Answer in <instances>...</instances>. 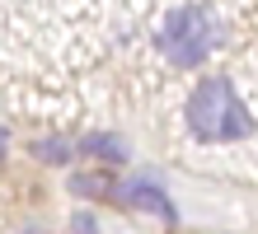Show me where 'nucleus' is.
I'll return each instance as SVG.
<instances>
[{
    "label": "nucleus",
    "mask_w": 258,
    "mask_h": 234,
    "mask_svg": "<svg viewBox=\"0 0 258 234\" xmlns=\"http://www.w3.org/2000/svg\"><path fill=\"white\" fill-rule=\"evenodd\" d=\"M75 229H80V234H94V220H89V215H75Z\"/></svg>",
    "instance_id": "0eeeda50"
},
{
    "label": "nucleus",
    "mask_w": 258,
    "mask_h": 234,
    "mask_svg": "<svg viewBox=\"0 0 258 234\" xmlns=\"http://www.w3.org/2000/svg\"><path fill=\"white\" fill-rule=\"evenodd\" d=\"M38 160H52V164H61L66 160V140H38Z\"/></svg>",
    "instance_id": "423d86ee"
},
{
    "label": "nucleus",
    "mask_w": 258,
    "mask_h": 234,
    "mask_svg": "<svg viewBox=\"0 0 258 234\" xmlns=\"http://www.w3.org/2000/svg\"><path fill=\"white\" fill-rule=\"evenodd\" d=\"M188 122L202 140H235L249 136V108L235 99L230 80H202L188 99Z\"/></svg>",
    "instance_id": "f257e3e1"
},
{
    "label": "nucleus",
    "mask_w": 258,
    "mask_h": 234,
    "mask_svg": "<svg viewBox=\"0 0 258 234\" xmlns=\"http://www.w3.org/2000/svg\"><path fill=\"white\" fill-rule=\"evenodd\" d=\"M85 150L89 154H99V160H127V145H122V140H117V136H85Z\"/></svg>",
    "instance_id": "20e7f679"
},
{
    "label": "nucleus",
    "mask_w": 258,
    "mask_h": 234,
    "mask_svg": "<svg viewBox=\"0 0 258 234\" xmlns=\"http://www.w3.org/2000/svg\"><path fill=\"white\" fill-rule=\"evenodd\" d=\"M122 192V201H132V206H146V211H155V215H164V220H174V206H169V197L160 192L155 183H127V187H117Z\"/></svg>",
    "instance_id": "7ed1b4c3"
},
{
    "label": "nucleus",
    "mask_w": 258,
    "mask_h": 234,
    "mask_svg": "<svg viewBox=\"0 0 258 234\" xmlns=\"http://www.w3.org/2000/svg\"><path fill=\"white\" fill-rule=\"evenodd\" d=\"M71 187H75V192H85V197H94V192H103V187H108V178H103V174H75Z\"/></svg>",
    "instance_id": "39448f33"
},
{
    "label": "nucleus",
    "mask_w": 258,
    "mask_h": 234,
    "mask_svg": "<svg viewBox=\"0 0 258 234\" xmlns=\"http://www.w3.org/2000/svg\"><path fill=\"white\" fill-rule=\"evenodd\" d=\"M160 52L174 61V66H197L211 52V14L202 5H183L169 10L160 24Z\"/></svg>",
    "instance_id": "f03ea898"
}]
</instances>
